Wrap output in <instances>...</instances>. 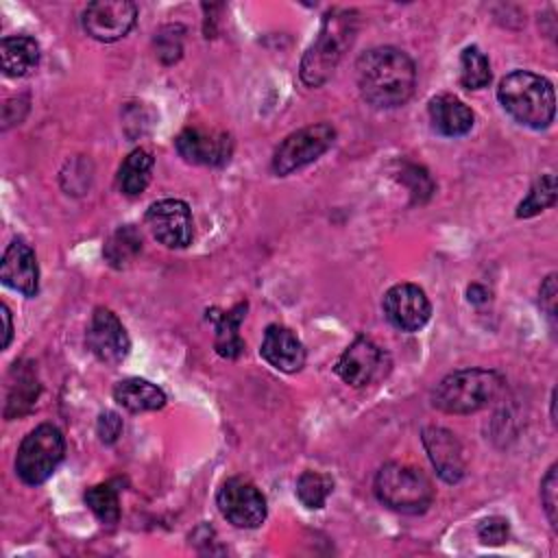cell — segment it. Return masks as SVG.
Returning a JSON list of instances; mask_svg holds the SVG:
<instances>
[{
    "mask_svg": "<svg viewBox=\"0 0 558 558\" xmlns=\"http://www.w3.org/2000/svg\"><path fill=\"white\" fill-rule=\"evenodd\" d=\"M355 78L368 105L392 109L410 100L416 85V68L403 50L377 46L357 57Z\"/></svg>",
    "mask_w": 558,
    "mask_h": 558,
    "instance_id": "cell-1",
    "label": "cell"
},
{
    "mask_svg": "<svg viewBox=\"0 0 558 558\" xmlns=\"http://www.w3.org/2000/svg\"><path fill=\"white\" fill-rule=\"evenodd\" d=\"M357 33V13L351 9H331L325 13L314 44L301 59V81L310 87H320L351 48Z\"/></svg>",
    "mask_w": 558,
    "mask_h": 558,
    "instance_id": "cell-2",
    "label": "cell"
},
{
    "mask_svg": "<svg viewBox=\"0 0 558 558\" xmlns=\"http://www.w3.org/2000/svg\"><path fill=\"white\" fill-rule=\"evenodd\" d=\"M497 98L504 111L523 126L545 129L554 122L556 96L551 83L534 72L514 70L499 81Z\"/></svg>",
    "mask_w": 558,
    "mask_h": 558,
    "instance_id": "cell-3",
    "label": "cell"
},
{
    "mask_svg": "<svg viewBox=\"0 0 558 558\" xmlns=\"http://www.w3.org/2000/svg\"><path fill=\"white\" fill-rule=\"evenodd\" d=\"M504 377L488 368H462L442 377L434 392L432 403L447 414H471L486 408L501 390Z\"/></svg>",
    "mask_w": 558,
    "mask_h": 558,
    "instance_id": "cell-4",
    "label": "cell"
},
{
    "mask_svg": "<svg viewBox=\"0 0 558 558\" xmlns=\"http://www.w3.org/2000/svg\"><path fill=\"white\" fill-rule=\"evenodd\" d=\"M373 488L386 508L403 514H421L434 501V488L427 475L399 462L384 464L375 475Z\"/></svg>",
    "mask_w": 558,
    "mask_h": 558,
    "instance_id": "cell-5",
    "label": "cell"
},
{
    "mask_svg": "<svg viewBox=\"0 0 558 558\" xmlns=\"http://www.w3.org/2000/svg\"><path fill=\"white\" fill-rule=\"evenodd\" d=\"M65 453V440L63 434L50 425H37L33 432L24 436V440L17 447L15 453V473L17 477L28 486L44 484Z\"/></svg>",
    "mask_w": 558,
    "mask_h": 558,
    "instance_id": "cell-6",
    "label": "cell"
},
{
    "mask_svg": "<svg viewBox=\"0 0 558 558\" xmlns=\"http://www.w3.org/2000/svg\"><path fill=\"white\" fill-rule=\"evenodd\" d=\"M336 142V129L327 122L303 126L290 133L272 155V170L279 177H286L312 161L331 148Z\"/></svg>",
    "mask_w": 558,
    "mask_h": 558,
    "instance_id": "cell-7",
    "label": "cell"
},
{
    "mask_svg": "<svg viewBox=\"0 0 558 558\" xmlns=\"http://www.w3.org/2000/svg\"><path fill=\"white\" fill-rule=\"evenodd\" d=\"M220 514L235 527L253 530L266 519V497L244 477H229L216 495Z\"/></svg>",
    "mask_w": 558,
    "mask_h": 558,
    "instance_id": "cell-8",
    "label": "cell"
},
{
    "mask_svg": "<svg viewBox=\"0 0 558 558\" xmlns=\"http://www.w3.org/2000/svg\"><path fill=\"white\" fill-rule=\"evenodd\" d=\"M137 7L129 0H98L89 2L83 11V31L98 41L122 39L135 24Z\"/></svg>",
    "mask_w": 558,
    "mask_h": 558,
    "instance_id": "cell-9",
    "label": "cell"
},
{
    "mask_svg": "<svg viewBox=\"0 0 558 558\" xmlns=\"http://www.w3.org/2000/svg\"><path fill=\"white\" fill-rule=\"evenodd\" d=\"M146 225L153 238L166 248H185L192 242V214L187 203L163 198L148 207Z\"/></svg>",
    "mask_w": 558,
    "mask_h": 558,
    "instance_id": "cell-10",
    "label": "cell"
},
{
    "mask_svg": "<svg viewBox=\"0 0 558 558\" xmlns=\"http://www.w3.org/2000/svg\"><path fill=\"white\" fill-rule=\"evenodd\" d=\"M381 310L392 327L408 333L423 329L432 316L429 299L414 283H397L386 290Z\"/></svg>",
    "mask_w": 558,
    "mask_h": 558,
    "instance_id": "cell-11",
    "label": "cell"
},
{
    "mask_svg": "<svg viewBox=\"0 0 558 558\" xmlns=\"http://www.w3.org/2000/svg\"><path fill=\"white\" fill-rule=\"evenodd\" d=\"M333 371L344 384L362 388L386 373V353L371 338L360 336L344 349Z\"/></svg>",
    "mask_w": 558,
    "mask_h": 558,
    "instance_id": "cell-12",
    "label": "cell"
},
{
    "mask_svg": "<svg viewBox=\"0 0 558 558\" xmlns=\"http://www.w3.org/2000/svg\"><path fill=\"white\" fill-rule=\"evenodd\" d=\"M87 347L89 351L105 364H120L131 349L129 333L120 318L107 310V307H96L89 320L87 329Z\"/></svg>",
    "mask_w": 558,
    "mask_h": 558,
    "instance_id": "cell-13",
    "label": "cell"
},
{
    "mask_svg": "<svg viewBox=\"0 0 558 558\" xmlns=\"http://www.w3.org/2000/svg\"><path fill=\"white\" fill-rule=\"evenodd\" d=\"M177 153L190 161L201 166H222L229 161L233 142L222 131H207L198 126L183 129L174 140Z\"/></svg>",
    "mask_w": 558,
    "mask_h": 558,
    "instance_id": "cell-14",
    "label": "cell"
},
{
    "mask_svg": "<svg viewBox=\"0 0 558 558\" xmlns=\"http://www.w3.org/2000/svg\"><path fill=\"white\" fill-rule=\"evenodd\" d=\"M423 447L427 451V458L432 466L436 469L438 477L445 480L447 484H456L464 475V456H462V445L456 438L453 432L445 427L429 425L421 434Z\"/></svg>",
    "mask_w": 558,
    "mask_h": 558,
    "instance_id": "cell-15",
    "label": "cell"
},
{
    "mask_svg": "<svg viewBox=\"0 0 558 558\" xmlns=\"http://www.w3.org/2000/svg\"><path fill=\"white\" fill-rule=\"evenodd\" d=\"M0 279L7 288L24 294L35 296L39 290V266L33 248L24 240H13L0 264Z\"/></svg>",
    "mask_w": 558,
    "mask_h": 558,
    "instance_id": "cell-16",
    "label": "cell"
},
{
    "mask_svg": "<svg viewBox=\"0 0 558 558\" xmlns=\"http://www.w3.org/2000/svg\"><path fill=\"white\" fill-rule=\"evenodd\" d=\"M262 357L281 373H296L305 364V349L296 333L283 325H268L259 347Z\"/></svg>",
    "mask_w": 558,
    "mask_h": 558,
    "instance_id": "cell-17",
    "label": "cell"
},
{
    "mask_svg": "<svg viewBox=\"0 0 558 558\" xmlns=\"http://www.w3.org/2000/svg\"><path fill=\"white\" fill-rule=\"evenodd\" d=\"M434 131L445 137H460L473 129V111L451 94H438L427 105Z\"/></svg>",
    "mask_w": 558,
    "mask_h": 558,
    "instance_id": "cell-18",
    "label": "cell"
},
{
    "mask_svg": "<svg viewBox=\"0 0 558 558\" xmlns=\"http://www.w3.org/2000/svg\"><path fill=\"white\" fill-rule=\"evenodd\" d=\"M113 399L118 401V405L133 414L161 410L166 405L163 390L142 377H126L118 381L113 388Z\"/></svg>",
    "mask_w": 558,
    "mask_h": 558,
    "instance_id": "cell-19",
    "label": "cell"
},
{
    "mask_svg": "<svg viewBox=\"0 0 558 558\" xmlns=\"http://www.w3.org/2000/svg\"><path fill=\"white\" fill-rule=\"evenodd\" d=\"M2 72L7 76H24L39 63V44L28 35L4 37L0 44Z\"/></svg>",
    "mask_w": 558,
    "mask_h": 558,
    "instance_id": "cell-20",
    "label": "cell"
},
{
    "mask_svg": "<svg viewBox=\"0 0 558 558\" xmlns=\"http://www.w3.org/2000/svg\"><path fill=\"white\" fill-rule=\"evenodd\" d=\"M244 312H246V303H238L233 310L229 312H211V318L214 320V327H216V351L222 355V357H238L244 349V342L238 333L240 329V323L244 318Z\"/></svg>",
    "mask_w": 558,
    "mask_h": 558,
    "instance_id": "cell-21",
    "label": "cell"
},
{
    "mask_svg": "<svg viewBox=\"0 0 558 558\" xmlns=\"http://www.w3.org/2000/svg\"><path fill=\"white\" fill-rule=\"evenodd\" d=\"M150 172H153V157L144 148H135L129 153V157L122 161L118 170V187L126 196H137L146 190L150 183Z\"/></svg>",
    "mask_w": 558,
    "mask_h": 558,
    "instance_id": "cell-22",
    "label": "cell"
},
{
    "mask_svg": "<svg viewBox=\"0 0 558 558\" xmlns=\"http://www.w3.org/2000/svg\"><path fill=\"white\" fill-rule=\"evenodd\" d=\"M142 251V235L133 225H124L118 231L111 233V238L105 244V257L111 266L122 268L129 262L135 259V255Z\"/></svg>",
    "mask_w": 558,
    "mask_h": 558,
    "instance_id": "cell-23",
    "label": "cell"
},
{
    "mask_svg": "<svg viewBox=\"0 0 558 558\" xmlns=\"http://www.w3.org/2000/svg\"><path fill=\"white\" fill-rule=\"evenodd\" d=\"M460 83L466 89H482L490 83V63L477 46H466L460 54Z\"/></svg>",
    "mask_w": 558,
    "mask_h": 558,
    "instance_id": "cell-24",
    "label": "cell"
},
{
    "mask_svg": "<svg viewBox=\"0 0 558 558\" xmlns=\"http://www.w3.org/2000/svg\"><path fill=\"white\" fill-rule=\"evenodd\" d=\"M85 504L105 525H113L120 519V499L118 490L111 484H98L85 490Z\"/></svg>",
    "mask_w": 558,
    "mask_h": 558,
    "instance_id": "cell-25",
    "label": "cell"
},
{
    "mask_svg": "<svg viewBox=\"0 0 558 558\" xmlns=\"http://www.w3.org/2000/svg\"><path fill=\"white\" fill-rule=\"evenodd\" d=\"M556 203V177L543 174L517 207V218H532Z\"/></svg>",
    "mask_w": 558,
    "mask_h": 558,
    "instance_id": "cell-26",
    "label": "cell"
},
{
    "mask_svg": "<svg viewBox=\"0 0 558 558\" xmlns=\"http://www.w3.org/2000/svg\"><path fill=\"white\" fill-rule=\"evenodd\" d=\"M333 482L327 475L314 473V471H305L301 473V477L296 480V497L299 501L310 508V510H318L325 506L329 493H331Z\"/></svg>",
    "mask_w": 558,
    "mask_h": 558,
    "instance_id": "cell-27",
    "label": "cell"
},
{
    "mask_svg": "<svg viewBox=\"0 0 558 558\" xmlns=\"http://www.w3.org/2000/svg\"><path fill=\"white\" fill-rule=\"evenodd\" d=\"M37 392H39V386H37L35 375H33L31 371H20V373H17V392H11V395H9L7 416L13 414V408H15V414L26 412V410L35 403Z\"/></svg>",
    "mask_w": 558,
    "mask_h": 558,
    "instance_id": "cell-28",
    "label": "cell"
},
{
    "mask_svg": "<svg viewBox=\"0 0 558 558\" xmlns=\"http://www.w3.org/2000/svg\"><path fill=\"white\" fill-rule=\"evenodd\" d=\"M477 536L484 545H504L510 536V525L508 519L504 517H486L477 525Z\"/></svg>",
    "mask_w": 558,
    "mask_h": 558,
    "instance_id": "cell-29",
    "label": "cell"
},
{
    "mask_svg": "<svg viewBox=\"0 0 558 558\" xmlns=\"http://www.w3.org/2000/svg\"><path fill=\"white\" fill-rule=\"evenodd\" d=\"M558 475H556V464L549 466V471L545 473L543 482H541V501H543V508H545V514L551 523V527H556V521H558Z\"/></svg>",
    "mask_w": 558,
    "mask_h": 558,
    "instance_id": "cell-30",
    "label": "cell"
},
{
    "mask_svg": "<svg viewBox=\"0 0 558 558\" xmlns=\"http://www.w3.org/2000/svg\"><path fill=\"white\" fill-rule=\"evenodd\" d=\"M96 432L100 436V440L105 445H111L118 440L120 432H122V418L116 414V412H102L98 416V425H96Z\"/></svg>",
    "mask_w": 558,
    "mask_h": 558,
    "instance_id": "cell-31",
    "label": "cell"
},
{
    "mask_svg": "<svg viewBox=\"0 0 558 558\" xmlns=\"http://www.w3.org/2000/svg\"><path fill=\"white\" fill-rule=\"evenodd\" d=\"M556 275H547L541 290H538V303L543 307V312L554 320L556 318Z\"/></svg>",
    "mask_w": 558,
    "mask_h": 558,
    "instance_id": "cell-32",
    "label": "cell"
},
{
    "mask_svg": "<svg viewBox=\"0 0 558 558\" xmlns=\"http://www.w3.org/2000/svg\"><path fill=\"white\" fill-rule=\"evenodd\" d=\"M466 299H469V303L480 305V303H486L490 299V292L480 283H471L469 290H466Z\"/></svg>",
    "mask_w": 558,
    "mask_h": 558,
    "instance_id": "cell-33",
    "label": "cell"
},
{
    "mask_svg": "<svg viewBox=\"0 0 558 558\" xmlns=\"http://www.w3.org/2000/svg\"><path fill=\"white\" fill-rule=\"evenodd\" d=\"M0 312H2V320H4V340H2V349H7V347H9V342H11V333H13L11 312H9V307H7V305H2V307H0Z\"/></svg>",
    "mask_w": 558,
    "mask_h": 558,
    "instance_id": "cell-34",
    "label": "cell"
}]
</instances>
